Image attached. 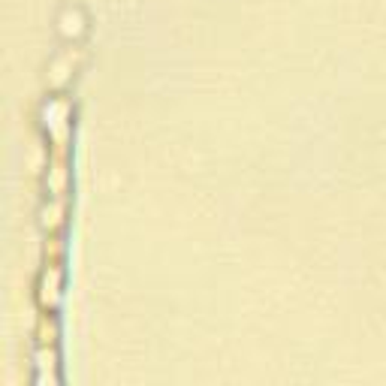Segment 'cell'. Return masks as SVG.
Masks as SVG:
<instances>
[{
	"mask_svg": "<svg viewBox=\"0 0 386 386\" xmlns=\"http://www.w3.org/2000/svg\"><path fill=\"white\" fill-rule=\"evenodd\" d=\"M85 13L79 6H67L64 13H60V18H58V25H60V34L64 36H79L85 30Z\"/></svg>",
	"mask_w": 386,
	"mask_h": 386,
	"instance_id": "1",
	"label": "cell"
},
{
	"mask_svg": "<svg viewBox=\"0 0 386 386\" xmlns=\"http://www.w3.org/2000/svg\"><path fill=\"white\" fill-rule=\"evenodd\" d=\"M58 287H60V272L52 266L46 269L43 275H39V299H43L46 305L58 299Z\"/></svg>",
	"mask_w": 386,
	"mask_h": 386,
	"instance_id": "2",
	"label": "cell"
},
{
	"mask_svg": "<svg viewBox=\"0 0 386 386\" xmlns=\"http://www.w3.org/2000/svg\"><path fill=\"white\" fill-rule=\"evenodd\" d=\"M69 60H73V58L64 55V58H58L55 64H52V79H55V85H60V82H64V79L69 76V73H67V69H69Z\"/></svg>",
	"mask_w": 386,
	"mask_h": 386,
	"instance_id": "3",
	"label": "cell"
}]
</instances>
